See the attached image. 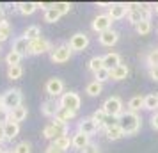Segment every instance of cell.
I'll return each mask as SVG.
<instances>
[{"label": "cell", "mask_w": 158, "mask_h": 153, "mask_svg": "<svg viewBox=\"0 0 158 153\" xmlns=\"http://www.w3.org/2000/svg\"><path fill=\"white\" fill-rule=\"evenodd\" d=\"M68 130H69V125L64 123V121H60V119H57V117H53L50 123L43 128V137L53 142L55 139L68 135Z\"/></svg>", "instance_id": "obj_1"}, {"label": "cell", "mask_w": 158, "mask_h": 153, "mask_svg": "<svg viewBox=\"0 0 158 153\" xmlns=\"http://www.w3.org/2000/svg\"><path fill=\"white\" fill-rule=\"evenodd\" d=\"M140 116L137 112H123L119 117V126L123 128L124 135H135L137 132L140 130Z\"/></svg>", "instance_id": "obj_2"}, {"label": "cell", "mask_w": 158, "mask_h": 153, "mask_svg": "<svg viewBox=\"0 0 158 153\" xmlns=\"http://www.w3.org/2000/svg\"><path fill=\"white\" fill-rule=\"evenodd\" d=\"M101 109L105 110V114H107L108 117H117V119H119L121 114H123V102H121V98H119V96H110V98H107Z\"/></svg>", "instance_id": "obj_3"}, {"label": "cell", "mask_w": 158, "mask_h": 153, "mask_svg": "<svg viewBox=\"0 0 158 153\" xmlns=\"http://www.w3.org/2000/svg\"><path fill=\"white\" fill-rule=\"evenodd\" d=\"M2 100H4V107H6V109L13 110V109H16V107H20V105H22L23 95H22V91H20L18 87L7 89V91L2 95Z\"/></svg>", "instance_id": "obj_4"}, {"label": "cell", "mask_w": 158, "mask_h": 153, "mask_svg": "<svg viewBox=\"0 0 158 153\" xmlns=\"http://www.w3.org/2000/svg\"><path fill=\"white\" fill-rule=\"evenodd\" d=\"M59 103H60V107H62V109H68V110L77 112V110L80 109L82 100H80V96L77 95L75 91H68V93H64V95L59 98Z\"/></svg>", "instance_id": "obj_5"}, {"label": "cell", "mask_w": 158, "mask_h": 153, "mask_svg": "<svg viewBox=\"0 0 158 153\" xmlns=\"http://www.w3.org/2000/svg\"><path fill=\"white\" fill-rule=\"evenodd\" d=\"M71 53L73 50L69 48V45H59L57 48L52 50V61L55 64H64L71 59Z\"/></svg>", "instance_id": "obj_6"}, {"label": "cell", "mask_w": 158, "mask_h": 153, "mask_svg": "<svg viewBox=\"0 0 158 153\" xmlns=\"http://www.w3.org/2000/svg\"><path fill=\"white\" fill-rule=\"evenodd\" d=\"M48 50H52V43L41 36V37H37V39H34V41H30L27 53L29 55H41V53H46Z\"/></svg>", "instance_id": "obj_7"}, {"label": "cell", "mask_w": 158, "mask_h": 153, "mask_svg": "<svg viewBox=\"0 0 158 153\" xmlns=\"http://www.w3.org/2000/svg\"><path fill=\"white\" fill-rule=\"evenodd\" d=\"M68 45H69V48L73 52H84L89 46V36H87L85 32H77V34L71 36Z\"/></svg>", "instance_id": "obj_8"}, {"label": "cell", "mask_w": 158, "mask_h": 153, "mask_svg": "<svg viewBox=\"0 0 158 153\" xmlns=\"http://www.w3.org/2000/svg\"><path fill=\"white\" fill-rule=\"evenodd\" d=\"M44 89H46V93H48L52 98L57 100L59 96L64 95V82L60 80V79H57V77H53V79H50V80L46 82Z\"/></svg>", "instance_id": "obj_9"}, {"label": "cell", "mask_w": 158, "mask_h": 153, "mask_svg": "<svg viewBox=\"0 0 158 153\" xmlns=\"http://www.w3.org/2000/svg\"><path fill=\"white\" fill-rule=\"evenodd\" d=\"M93 30L94 32H98V34H101V32H107V30L112 29V18L108 15H98L96 18L93 20Z\"/></svg>", "instance_id": "obj_10"}, {"label": "cell", "mask_w": 158, "mask_h": 153, "mask_svg": "<svg viewBox=\"0 0 158 153\" xmlns=\"http://www.w3.org/2000/svg\"><path fill=\"white\" fill-rule=\"evenodd\" d=\"M100 130V126H98V123L94 121L93 117H84L82 121L78 123V130L77 132H82V134H85V135H93V134H96V132Z\"/></svg>", "instance_id": "obj_11"}, {"label": "cell", "mask_w": 158, "mask_h": 153, "mask_svg": "<svg viewBox=\"0 0 158 153\" xmlns=\"http://www.w3.org/2000/svg\"><path fill=\"white\" fill-rule=\"evenodd\" d=\"M59 109H60V103H59V100H55V98H50V100L43 102V105H41V112H43L46 117H55Z\"/></svg>", "instance_id": "obj_12"}, {"label": "cell", "mask_w": 158, "mask_h": 153, "mask_svg": "<svg viewBox=\"0 0 158 153\" xmlns=\"http://www.w3.org/2000/svg\"><path fill=\"white\" fill-rule=\"evenodd\" d=\"M128 13H130L128 11V4H123V2L112 4V7L108 9V16H110L112 20H123Z\"/></svg>", "instance_id": "obj_13"}, {"label": "cell", "mask_w": 158, "mask_h": 153, "mask_svg": "<svg viewBox=\"0 0 158 153\" xmlns=\"http://www.w3.org/2000/svg\"><path fill=\"white\" fill-rule=\"evenodd\" d=\"M71 144L77 150H85L87 146L91 144V137L85 135V134H82V132H75L71 135Z\"/></svg>", "instance_id": "obj_14"}, {"label": "cell", "mask_w": 158, "mask_h": 153, "mask_svg": "<svg viewBox=\"0 0 158 153\" xmlns=\"http://www.w3.org/2000/svg\"><path fill=\"white\" fill-rule=\"evenodd\" d=\"M119 41V32L117 30H107V32H101L100 34V43L103 46H114Z\"/></svg>", "instance_id": "obj_15"}, {"label": "cell", "mask_w": 158, "mask_h": 153, "mask_svg": "<svg viewBox=\"0 0 158 153\" xmlns=\"http://www.w3.org/2000/svg\"><path fill=\"white\" fill-rule=\"evenodd\" d=\"M121 64V55L115 53V52H110L107 55H103V68H107L108 71H112L114 68Z\"/></svg>", "instance_id": "obj_16"}, {"label": "cell", "mask_w": 158, "mask_h": 153, "mask_svg": "<svg viewBox=\"0 0 158 153\" xmlns=\"http://www.w3.org/2000/svg\"><path fill=\"white\" fill-rule=\"evenodd\" d=\"M2 132H4V137L6 141H13L15 137L20 135V125L18 123H13V121H9L2 126Z\"/></svg>", "instance_id": "obj_17"}, {"label": "cell", "mask_w": 158, "mask_h": 153, "mask_svg": "<svg viewBox=\"0 0 158 153\" xmlns=\"http://www.w3.org/2000/svg\"><path fill=\"white\" fill-rule=\"evenodd\" d=\"M16 11L23 16H30L37 7H39V2H20V4H16L15 6Z\"/></svg>", "instance_id": "obj_18"}, {"label": "cell", "mask_w": 158, "mask_h": 153, "mask_svg": "<svg viewBox=\"0 0 158 153\" xmlns=\"http://www.w3.org/2000/svg\"><path fill=\"white\" fill-rule=\"evenodd\" d=\"M29 45H30V41L25 36H22V37H18V39H15V43H13V48H11V50L18 52L20 55H27V52H29Z\"/></svg>", "instance_id": "obj_19"}, {"label": "cell", "mask_w": 158, "mask_h": 153, "mask_svg": "<svg viewBox=\"0 0 158 153\" xmlns=\"http://www.w3.org/2000/svg\"><path fill=\"white\" fill-rule=\"evenodd\" d=\"M27 114H29V112H27V107L20 105V107H16V109L9 110V121L20 125V121H23V119L27 117Z\"/></svg>", "instance_id": "obj_20"}, {"label": "cell", "mask_w": 158, "mask_h": 153, "mask_svg": "<svg viewBox=\"0 0 158 153\" xmlns=\"http://www.w3.org/2000/svg\"><path fill=\"white\" fill-rule=\"evenodd\" d=\"M128 73H130V70H128V66L126 64H119L117 68H114L112 71H110V80H124L126 77H128Z\"/></svg>", "instance_id": "obj_21"}, {"label": "cell", "mask_w": 158, "mask_h": 153, "mask_svg": "<svg viewBox=\"0 0 158 153\" xmlns=\"http://www.w3.org/2000/svg\"><path fill=\"white\" fill-rule=\"evenodd\" d=\"M105 135H107V139H110V141H119V139L124 137V132H123V128L119 126V123H117V125H114V126L105 128Z\"/></svg>", "instance_id": "obj_22"}, {"label": "cell", "mask_w": 158, "mask_h": 153, "mask_svg": "<svg viewBox=\"0 0 158 153\" xmlns=\"http://www.w3.org/2000/svg\"><path fill=\"white\" fill-rule=\"evenodd\" d=\"M11 32H13L11 23H9L7 20H0V43L7 41L9 36H11Z\"/></svg>", "instance_id": "obj_23"}, {"label": "cell", "mask_w": 158, "mask_h": 153, "mask_svg": "<svg viewBox=\"0 0 158 153\" xmlns=\"http://www.w3.org/2000/svg\"><path fill=\"white\" fill-rule=\"evenodd\" d=\"M128 109H130V112H139L140 109H144V96H140V95L133 96L128 102Z\"/></svg>", "instance_id": "obj_24"}, {"label": "cell", "mask_w": 158, "mask_h": 153, "mask_svg": "<svg viewBox=\"0 0 158 153\" xmlns=\"http://www.w3.org/2000/svg\"><path fill=\"white\" fill-rule=\"evenodd\" d=\"M101 91H103V84H100V82H96V80L89 82L87 87H85V93L89 96H100Z\"/></svg>", "instance_id": "obj_25"}, {"label": "cell", "mask_w": 158, "mask_h": 153, "mask_svg": "<svg viewBox=\"0 0 158 153\" xmlns=\"http://www.w3.org/2000/svg\"><path fill=\"white\" fill-rule=\"evenodd\" d=\"M144 109L146 110H156L158 109V95L144 96Z\"/></svg>", "instance_id": "obj_26"}, {"label": "cell", "mask_w": 158, "mask_h": 153, "mask_svg": "<svg viewBox=\"0 0 158 153\" xmlns=\"http://www.w3.org/2000/svg\"><path fill=\"white\" fill-rule=\"evenodd\" d=\"M52 144L55 146V148H59V150H62V151L69 150V146H73V144H71V137H69V135H64V137L55 139V141H53Z\"/></svg>", "instance_id": "obj_27"}, {"label": "cell", "mask_w": 158, "mask_h": 153, "mask_svg": "<svg viewBox=\"0 0 158 153\" xmlns=\"http://www.w3.org/2000/svg\"><path fill=\"white\" fill-rule=\"evenodd\" d=\"M23 55H20L18 52H9L7 55H6V62H7L9 68H13V66H20V62H22Z\"/></svg>", "instance_id": "obj_28"}, {"label": "cell", "mask_w": 158, "mask_h": 153, "mask_svg": "<svg viewBox=\"0 0 158 153\" xmlns=\"http://www.w3.org/2000/svg\"><path fill=\"white\" fill-rule=\"evenodd\" d=\"M75 116H77V112H73V110H68V109H59V112H57V119H60V121H64V123H69L71 119H75Z\"/></svg>", "instance_id": "obj_29"}, {"label": "cell", "mask_w": 158, "mask_h": 153, "mask_svg": "<svg viewBox=\"0 0 158 153\" xmlns=\"http://www.w3.org/2000/svg\"><path fill=\"white\" fill-rule=\"evenodd\" d=\"M23 36L27 37L29 41H34V39H37V37H41V29H39L37 25H30V27H27V30H25Z\"/></svg>", "instance_id": "obj_30"}, {"label": "cell", "mask_w": 158, "mask_h": 153, "mask_svg": "<svg viewBox=\"0 0 158 153\" xmlns=\"http://www.w3.org/2000/svg\"><path fill=\"white\" fill-rule=\"evenodd\" d=\"M60 13H59L57 9L55 7H50L48 9V11H44V22H48V23H55L59 20V18H60Z\"/></svg>", "instance_id": "obj_31"}, {"label": "cell", "mask_w": 158, "mask_h": 153, "mask_svg": "<svg viewBox=\"0 0 158 153\" xmlns=\"http://www.w3.org/2000/svg\"><path fill=\"white\" fill-rule=\"evenodd\" d=\"M151 29H153V27H151V20H144V22H140L139 25H135V30L140 36H148L151 32Z\"/></svg>", "instance_id": "obj_32"}, {"label": "cell", "mask_w": 158, "mask_h": 153, "mask_svg": "<svg viewBox=\"0 0 158 153\" xmlns=\"http://www.w3.org/2000/svg\"><path fill=\"white\" fill-rule=\"evenodd\" d=\"M89 70L93 73H96V71H100L101 68H103V57H100V55H94L91 61H89Z\"/></svg>", "instance_id": "obj_33"}, {"label": "cell", "mask_w": 158, "mask_h": 153, "mask_svg": "<svg viewBox=\"0 0 158 153\" xmlns=\"http://www.w3.org/2000/svg\"><path fill=\"white\" fill-rule=\"evenodd\" d=\"M22 75H23V68L22 66L7 68V79L9 80H18V79H22Z\"/></svg>", "instance_id": "obj_34"}, {"label": "cell", "mask_w": 158, "mask_h": 153, "mask_svg": "<svg viewBox=\"0 0 158 153\" xmlns=\"http://www.w3.org/2000/svg\"><path fill=\"white\" fill-rule=\"evenodd\" d=\"M91 117H93L94 121L98 123V126H100V128H103V125H105V121H107L108 116L105 114V110H103V109H98V110H94V114Z\"/></svg>", "instance_id": "obj_35"}, {"label": "cell", "mask_w": 158, "mask_h": 153, "mask_svg": "<svg viewBox=\"0 0 158 153\" xmlns=\"http://www.w3.org/2000/svg\"><path fill=\"white\" fill-rule=\"evenodd\" d=\"M146 64H148V68H155V66H158V48L151 50L149 53L146 55Z\"/></svg>", "instance_id": "obj_36"}, {"label": "cell", "mask_w": 158, "mask_h": 153, "mask_svg": "<svg viewBox=\"0 0 158 153\" xmlns=\"http://www.w3.org/2000/svg\"><path fill=\"white\" fill-rule=\"evenodd\" d=\"M94 77H96V82L103 84V82L110 80V71H108L107 68H101L100 71H96V73H94Z\"/></svg>", "instance_id": "obj_37"}, {"label": "cell", "mask_w": 158, "mask_h": 153, "mask_svg": "<svg viewBox=\"0 0 158 153\" xmlns=\"http://www.w3.org/2000/svg\"><path fill=\"white\" fill-rule=\"evenodd\" d=\"M53 7L57 9L60 15H66V13H69V11H71L73 6L69 4V2H55V4H53Z\"/></svg>", "instance_id": "obj_38"}, {"label": "cell", "mask_w": 158, "mask_h": 153, "mask_svg": "<svg viewBox=\"0 0 158 153\" xmlns=\"http://www.w3.org/2000/svg\"><path fill=\"white\" fill-rule=\"evenodd\" d=\"M13 153H30V142H27V141H23V142H18V144L15 146Z\"/></svg>", "instance_id": "obj_39"}, {"label": "cell", "mask_w": 158, "mask_h": 153, "mask_svg": "<svg viewBox=\"0 0 158 153\" xmlns=\"http://www.w3.org/2000/svg\"><path fill=\"white\" fill-rule=\"evenodd\" d=\"M82 153H101V151H100V148H98V144H93L91 142L85 150H82Z\"/></svg>", "instance_id": "obj_40"}, {"label": "cell", "mask_w": 158, "mask_h": 153, "mask_svg": "<svg viewBox=\"0 0 158 153\" xmlns=\"http://www.w3.org/2000/svg\"><path fill=\"white\" fill-rule=\"evenodd\" d=\"M149 77L153 79V80L158 82V66H155V68H149Z\"/></svg>", "instance_id": "obj_41"}, {"label": "cell", "mask_w": 158, "mask_h": 153, "mask_svg": "<svg viewBox=\"0 0 158 153\" xmlns=\"http://www.w3.org/2000/svg\"><path fill=\"white\" fill-rule=\"evenodd\" d=\"M44 153H66V151H62V150H59V148H55L53 144H50L46 150H44Z\"/></svg>", "instance_id": "obj_42"}, {"label": "cell", "mask_w": 158, "mask_h": 153, "mask_svg": "<svg viewBox=\"0 0 158 153\" xmlns=\"http://www.w3.org/2000/svg\"><path fill=\"white\" fill-rule=\"evenodd\" d=\"M151 126H153L155 130H158V112H155L153 117H151Z\"/></svg>", "instance_id": "obj_43"}, {"label": "cell", "mask_w": 158, "mask_h": 153, "mask_svg": "<svg viewBox=\"0 0 158 153\" xmlns=\"http://www.w3.org/2000/svg\"><path fill=\"white\" fill-rule=\"evenodd\" d=\"M6 142V137H4V132H2V126H0V146Z\"/></svg>", "instance_id": "obj_44"}, {"label": "cell", "mask_w": 158, "mask_h": 153, "mask_svg": "<svg viewBox=\"0 0 158 153\" xmlns=\"http://www.w3.org/2000/svg\"><path fill=\"white\" fill-rule=\"evenodd\" d=\"M4 109H6V107H4V100H2V96H0V112H2Z\"/></svg>", "instance_id": "obj_45"}, {"label": "cell", "mask_w": 158, "mask_h": 153, "mask_svg": "<svg viewBox=\"0 0 158 153\" xmlns=\"http://www.w3.org/2000/svg\"><path fill=\"white\" fill-rule=\"evenodd\" d=\"M153 9H155V13H156V15H158V2H156V4H155V6H153Z\"/></svg>", "instance_id": "obj_46"}, {"label": "cell", "mask_w": 158, "mask_h": 153, "mask_svg": "<svg viewBox=\"0 0 158 153\" xmlns=\"http://www.w3.org/2000/svg\"><path fill=\"white\" fill-rule=\"evenodd\" d=\"M0 153H13V151H7V150H2Z\"/></svg>", "instance_id": "obj_47"}, {"label": "cell", "mask_w": 158, "mask_h": 153, "mask_svg": "<svg viewBox=\"0 0 158 153\" xmlns=\"http://www.w3.org/2000/svg\"><path fill=\"white\" fill-rule=\"evenodd\" d=\"M0 16H2V9H0Z\"/></svg>", "instance_id": "obj_48"}]
</instances>
